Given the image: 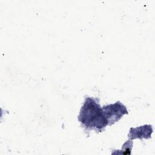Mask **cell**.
Wrapping results in <instances>:
<instances>
[{
	"mask_svg": "<svg viewBox=\"0 0 155 155\" xmlns=\"http://www.w3.org/2000/svg\"><path fill=\"white\" fill-rule=\"evenodd\" d=\"M98 101L93 97H86L81 109L79 120L87 129L101 132L108 125V121L103 114Z\"/></svg>",
	"mask_w": 155,
	"mask_h": 155,
	"instance_id": "cell-1",
	"label": "cell"
},
{
	"mask_svg": "<svg viewBox=\"0 0 155 155\" xmlns=\"http://www.w3.org/2000/svg\"><path fill=\"white\" fill-rule=\"evenodd\" d=\"M102 113L108 121V125H111L118 121L124 114H128L126 107L119 101L114 104L104 106Z\"/></svg>",
	"mask_w": 155,
	"mask_h": 155,
	"instance_id": "cell-2",
	"label": "cell"
},
{
	"mask_svg": "<svg viewBox=\"0 0 155 155\" xmlns=\"http://www.w3.org/2000/svg\"><path fill=\"white\" fill-rule=\"evenodd\" d=\"M153 132L151 125H143L136 128H131L128 134L130 139L133 140L136 138L142 139L143 137L148 139L151 137V134Z\"/></svg>",
	"mask_w": 155,
	"mask_h": 155,
	"instance_id": "cell-3",
	"label": "cell"
},
{
	"mask_svg": "<svg viewBox=\"0 0 155 155\" xmlns=\"http://www.w3.org/2000/svg\"><path fill=\"white\" fill-rule=\"evenodd\" d=\"M132 145H133V142L130 140L127 141L126 143H125V144L123 146V150H125V151L124 152V154H130L131 151Z\"/></svg>",
	"mask_w": 155,
	"mask_h": 155,
	"instance_id": "cell-4",
	"label": "cell"
}]
</instances>
